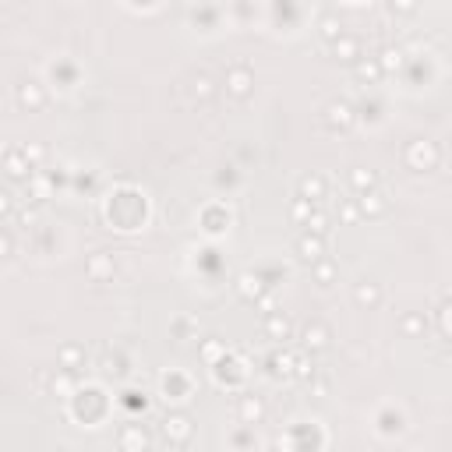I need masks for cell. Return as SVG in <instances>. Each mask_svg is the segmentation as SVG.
<instances>
[{"mask_svg": "<svg viewBox=\"0 0 452 452\" xmlns=\"http://www.w3.org/2000/svg\"><path fill=\"white\" fill-rule=\"evenodd\" d=\"M350 184L364 195V191H371V188H375V174H371V170H368V174H364V170H354V174H350Z\"/></svg>", "mask_w": 452, "mask_h": 452, "instance_id": "24", "label": "cell"}, {"mask_svg": "<svg viewBox=\"0 0 452 452\" xmlns=\"http://www.w3.org/2000/svg\"><path fill=\"white\" fill-rule=\"evenodd\" d=\"M121 445H124V449H131V445H149V438H145V431L138 435V428H124V431H121Z\"/></svg>", "mask_w": 452, "mask_h": 452, "instance_id": "26", "label": "cell"}, {"mask_svg": "<svg viewBox=\"0 0 452 452\" xmlns=\"http://www.w3.org/2000/svg\"><path fill=\"white\" fill-rule=\"evenodd\" d=\"M339 36H343V25H339V22H336L332 15H325V18H322V39H325V43L332 46V43H336Z\"/></svg>", "mask_w": 452, "mask_h": 452, "instance_id": "21", "label": "cell"}, {"mask_svg": "<svg viewBox=\"0 0 452 452\" xmlns=\"http://www.w3.org/2000/svg\"><path fill=\"white\" fill-rule=\"evenodd\" d=\"M22 152H25L32 163H39V159L46 156V149H43V145H22Z\"/></svg>", "mask_w": 452, "mask_h": 452, "instance_id": "32", "label": "cell"}, {"mask_svg": "<svg viewBox=\"0 0 452 452\" xmlns=\"http://www.w3.org/2000/svg\"><path fill=\"white\" fill-rule=\"evenodd\" d=\"M354 297H357L361 308H378L382 304V287H378V282H357Z\"/></svg>", "mask_w": 452, "mask_h": 452, "instance_id": "14", "label": "cell"}, {"mask_svg": "<svg viewBox=\"0 0 452 452\" xmlns=\"http://www.w3.org/2000/svg\"><path fill=\"white\" fill-rule=\"evenodd\" d=\"M400 329H403L407 336H421V332L428 329V322H424V315H407V318L400 322Z\"/></svg>", "mask_w": 452, "mask_h": 452, "instance_id": "23", "label": "cell"}, {"mask_svg": "<svg viewBox=\"0 0 452 452\" xmlns=\"http://www.w3.org/2000/svg\"><path fill=\"white\" fill-rule=\"evenodd\" d=\"M71 389H75V378H71V371L64 368L61 378H53V392H71Z\"/></svg>", "mask_w": 452, "mask_h": 452, "instance_id": "29", "label": "cell"}, {"mask_svg": "<svg viewBox=\"0 0 452 452\" xmlns=\"http://www.w3.org/2000/svg\"><path fill=\"white\" fill-rule=\"evenodd\" d=\"M357 202H361V212H364V216H371V219H378V216L389 209V202H385V195H382V191H364Z\"/></svg>", "mask_w": 452, "mask_h": 452, "instance_id": "13", "label": "cell"}, {"mask_svg": "<svg viewBox=\"0 0 452 452\" xmlns=\"http://www.w3.org/2000/svg\"><path fill=\"white\" fill-rule=\"evenodd\" d=\"M354 71H357V78H361V82H368V85H371V82H378V78L385 75V71H382V61H357V64H354Z\"/></svg>", "mask_w": 452, "mask_h": 452, "instance_id": "16", "label": "cell"}, {"mask_svg": "<svg viewBox=\"0 0 452 452\" xmlns=\"http://www.w3.org/2000/svg\"><path fill=\"white\" fill-rule=\"evenodd\" d=\"M0 209H4V219H11L15 216V195H8V191L0 195Z\"/></svg>", "mask_w": 452, "mask_h": 452, "instance_id": "31", "label": "cell"}, {"mask_svg": "<svg viewBox=\"0 0 452 452\" xmlns=\"http://www.w3.org/2000/svg\"><path fill=\"white\" fill-rule=\"evenodd\" d=\"M325 195H329V184H325V177L311 174V177H304V181H301V198H304V202L318 205V202H322Z\"/></svg>", "mask_w": 452, "mask_h": 452, "instance_id": "10", "label": "cell"}, {"mask_svg": "<svg viewBox=\"0 0 452 452\" xmlns=\"http://www.w3.org/2000/svg\"><path fill=\"white\" fill-rule=\"evenodd\" d=\"M226 92H230L234 99H248L255 92V75L248 68H234L230 75H226Z\"/></svg>", "mask_w": 452, "mask_h": 452, "instance_id": "6", "label": "cell"}, {"mask_svg": "<svg viewBox=\"0 0 452 452\" xmlns=\"http://www.w3.org/2000/svg\"><path fill=\"white\" fill-rule=\"evenodd\" d=\"M421 0H389V11L392 15H414Z\"/></svg>", "mask_w": 452, "mask_h": 452, "instance_id": "27", "label": "cell"}, {"mask_svg": "<svg viewBox=\"0 0 452 452\" xmlns=\"http://www.w3.org/2000/svg\"><path fill=\"white\" fill-rule=\"evenodd\" d=\"M195 96H202V99H209L212 96V82H209V75H195Z\"/></svg>", "mask_w": 452, "mask_h": 452, "instance_id": "28", "label": "cell"}, {"mask_svg": "<svg viewBox=\"0 0 452 452\" xmlns=\"http://www.w3.org/2000/svg\"><path fill=\"white\" fill-rule=\"evenodd\" d=\"M407 163H410V170H417V174H424V170H435V166H438V149H435L431 142H410Z\"/></svg>", "mask_w": 452, "mask_h": 452, "instance_id": "2", "label": "cell"}, {"mask_svg": "<svg viewBox=\"0 0 452 452\" xmlns=\"http://www.w3.org/2000/svg\"><path fill=\"white\" fill-rule=\"evenodd\" d=\"M237 414H241V421H244V424H255V421H262L265 407H262V400H255V396H241Z\"/></svg>", "mask_w": 452, "mask_h": 452, "instance_id": "15", "label": "cell"}, {"mask_svg": "<svg viewBox=\"0 0 452 452\" xmlns=\"http://www.w3.org/2000/svg\"><path fill=\"white\" fill-rule=\"evenodd\" d=\"M15 96H18V106H22V110H43V106H46V92H43L36 82H22Z\"/></svg>", "mask_w": 452, "mask_h": 452, "instance_id": "8", "label": "cell"}, {"mask_svg": "<svg viewBox=\"0 0 452 452\" xmlns=\"http://www.w3.org/2000/svg\"><path fill=\"white\" fill-rule=\"evenodd\" d=\"M354 117H357V113H354L350 103H329L325 106V128L329 131H347L354 124Z\"/></svg>", "mask_w": 452, "mask_h": 452, "instance_id": "4", "label": "cell"}, {"mask_svg": "<svg viewBox=\"0 0 452 452\" xmlns=\"http://www.w3.org/2000/svg\"><path fill=\"white\" fill-rule=\"evenodd\" d=\"M265 332L276 339V343H287V339L294 336V325L287 315H276V311H265Z\"/></svg>", "mask_w": 452, "mask_h": 452, "instance_id": "7", "label": "cell"}, {"mask_svg": "<svg viewBox=\"0 0 452 452\" xmlns=\"http://www.w3.org/2000/svg\"><path fill=\"white\" fill-rule=\"evenodd\" d=\"M56 357H61V364H64L68 371H75V368L85 361V350H82L78 343H68V347H61V354H56Z\"/></svg>", "mask_w": 452, "mask_h": 452, "instance_id": "18", "label": "cell"}, {"mask_svg": "<svg viewBox=\"0 0 452 452\" xmlns=\"http://www.w3.org/2000/svg\"><path fill=\"white\" fill-rule=\"evenodd\" d=\"M304 226H308V234H322V237H325V230H329V219H325V212L311 209V212H308V219H304Z\"/></svg>", "mask_w": 452, "mask_h": 452, "instance_id": "20", "label": "cell"}, {"mask_svg": "<svg viewBox=\"0 0 452 452\" xmlns=\"http://www.w3.org/2000/svg\"><path fill=\"white\" fill-rule=\"evenodd\" d=\"M32 159L22 152V149H8L4 152V177L11 181V184H29L32 181Z\"/></svg>", "mask_w": 452, "mask_h": 452, "instance_id": "1", "label": "cell"}, {"mask_svg": "<svg viewBox=\"0 0 452 452\" xmlns=\"http://www.w3.org/2000/svg\"><path fill=\"white\" fill-rule=\"evenodd\" d=\"M311 269H315V279L322 282V287H329V282H332V276H336V265H332L329 258H322V262H315Z\"/></svg>", "mask_w": 452, "mask_h": 452, "instance_id": "22", "label": "cell"}, {"mask_svg": "<svg viewBox=\"0 0 452 452\" xmlns=\"http://www.w3.org/2000/svg\"><path fill=\"white\" fill-rule=\"evenodd\" d=\"M163 431H166V442L170 445H188L191 442V421L184 417V414H170L166 421H163Z\"/></svg>", "mask_w": 452, "mask_h": 452, "instance_id": "3", "label": "cell"}, {"mask_svg": "<svg viewBox=\"0 0 452 452\" xmlns=\"http://www.w3.org/2000/svg\"><path fill=\"white\" fill-rule=\"evenodd\" d=\"M329 339H332V336H329V329H325L322 322H315V325H308V329H304V347H308V350H315V354L329 347Z\"/></svg>", "mask_w": 452, "mask_h": 452, "instance_id": "11", "label": "cell"}, {"mask_svg": "<svg viewBox=\"0 0 452 452\" xmlns=\"http://www.w3.org/2000/svg\"><path fill=\"white\" fill-rule=\"evenodd\" d=\"M332 53H336V61H343V64H357V61H361V39L339 36V39L332 43Z\"/></svg>", "mask_w": 452, "mask_h": 452, "instance_id": "9", "label": "cell"}, {"mask_svg": "<svg viewBox=\"0 0 452 452\" xmlns=\"http://www.w3.org/2000/svg\"><path fill=\"white\" fill-rule=\"evenodd\" d=\"M4 258H11V234L4 230Z\"/></svg>", "mask_w": 452, "mask_h": 452, "instance_id": "33", "label": "cell"}, {"mask_svg": "<svg viewBox=\"0 0 452 452\" xmlns=\"http://www.w3.org/2000/svg\"><path fill=\"white\" fill-rule=\"evenodd\" d=\"M297 258H301L304 265L322 262V258H325V241H322V234H301V237H297Z\"/></svg>", "mask_w": 452, "mask_h": 452, "instance_id": "5", "label": "cell"}, {"mask_svg": "<svg viewBox=\"0 0 452 452\" xmlns=\"http://www.w3.org/2000/svg\"><path fill=\"white\" fill-rule=\"evenodd\" d=\"M103 375H110V378H124L128 368H124L121 357H103Z\"/></svg>", "mask_w": 452, "mask_h": 452, "instance_id": "25", "label": "cell"}, {"mask_svg": "<svg viewBox=\"0 0 452 452\" xmlns=\"http://www.w3.org/2000/svg\"><path fill=\"white\" fill-rule=\"evenodd\" d=\"M294 375H297V378H311V375H315L311 361H308V357H297V364H294Z\"/></svg>", "mask_w": 452, "mask_h": 452, "instance_id": "30", "label": "cell"}, {"mask_svg": "<svg viewBox=\"0 0 452 452\" xmlns=\"http://www.w3.org/2000/svg\"><path fill=\"white\" fill-rule=\"evenodd\" d=\"M407 64V53L400 50V46H389V50H382V71H400Z\"/></svg>", "mask_w": 452, "mask_h": 452, "instance_id": "17", "label": "cell"}, {"mask_svg": "<svg viewBox=\"0 0 452 452\" xmlns=\"http://www.w3.org/2000/svg\"><path fill=\"white\" fill-rule=\"evenodd\" d=\"M294 364H297V357L276 350V354L269 357V375H272V378H294Z\"/></svg>", "mask_w": 452, "mask_h": 452, "instance_id": "12", "label": "cell"}, {"mask_svg": "<svg viewBox=\"0 0 452 452\" xmlns=\"http://www.w3.org/2000/svg\"><path fill=\"white\" fill-rule=\"evenodd\" d=\"M241 297L244 301H258L262 297V276H244L241 279Z\"/></svg>", "mask_w": 452, "mask_h": 452, "instance_id": "19", "label": "cell"}]
</instances>
